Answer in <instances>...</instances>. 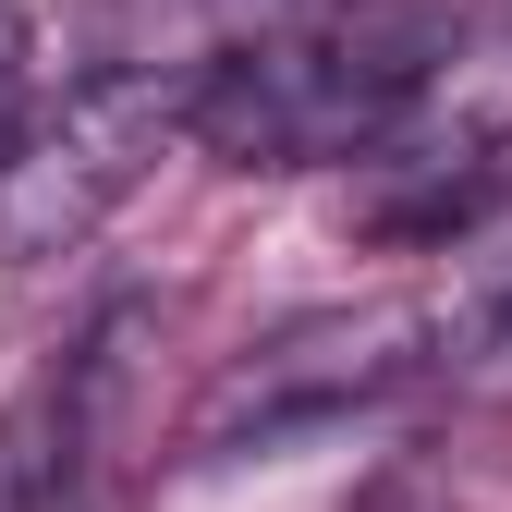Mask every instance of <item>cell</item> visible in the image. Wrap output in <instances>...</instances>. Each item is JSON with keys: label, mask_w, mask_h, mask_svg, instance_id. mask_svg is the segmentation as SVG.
Returning <instances> with one entry per match:
<instances>
[{"label": "cell", "mask_w": 512, "mask_h": 512, "mask_svg": "<svg viewBox=\"0 0 512 512\" xmlns=\"http://www.w3.org/2000/svg\"><path fill=\"white\" fill-rule=\"evenodd\" d=\"M464 0H305L293 25L183 74V135L232 171H330L366 159L439 86Z\"/></svg>", "instance_id": "cell-1"}, {"label": "cell", "mask_w": 512, "mask_h": 512, "mask_svg": "<svg viewBox=\"0 0 512 512\" xmlns=\"http://www.w3.org/2000/svg\"><path fill=\"white\" fill-rule=\"evenodd\" d=\"M171 135H183V86L171 74H86L49 110H25L0 135V269H37V256L86 244L159 171Z\"/></svg>", "instance_id": "cell-2"}, {"label": "cell", "mask_w": 512, "mask_h": 512, "mask_svg": "<svg viewBox=\"0 0 512 512\" xmlns=\"http://www.w3.org/2000/svg\"><path fill=\"white\" fill-rule=\"evenodd\" d=\"M427 366V317L415 305H317L293 330H269L256 354H232L208 378V403L183 415V452L196 464H232V452H281V439L330 427L378 391H403Z\"/></svg>", "instance_id": "cell-3"}, {"label": "cell", "mask_w": 512, "mask_h": 512, "mask_svg": "<svg viewBox=\"0 0 512 512\" xmlns=\"http://www.w3.org/2000/svg\"><path fill=\"white\" fill-rule=\"evenodd\" d=\"M488 196H512V110L452 122V135H415V122H391V135L366 147L354 232H378V244H452V232L488 220Z\"/></svg>", "instance_id": "cell-4"}, {"label": "cell", "mask_w": 512, "mask_h": 512, "mask_svg": "<svg viewBox=\"0 0 512 512\" xmlns=\"http://www.w3.org/2000/svg\"><path fill=\"white\" fill-rule=\"evenodd\" d=\"M0 512H74V415H61V391L0 415Z\"/></svg>", "instance_id": "cell-5"}, {"label": "cell", "mask_w": 512, "mask_h": 512, "mask_svg": "<svg viewBox=\"0 0 512 512\" xmlns=\"http://www.w3.org/2000/svg\"><path fill=\"white\" fill-rule=\"evenodd\" d=\"M476 354H488V378H512V293L488 305V330H476Z\"/></svg>", "instance_id": "cell-6"}, {"label": "cell", "mask_w": 512, "mask_h": 512, "mask_svg": "<svg viewBox=\"0 0 512 512\" xmlns=\"http://www.w3.org/2000/svg\"><path fill=\"white\" fill-rule=\"evenodd\" d=\"M13 49H25V37H13V0H0V86H13Z\"/></svg>", "instance_id": "cell-7"}]
</instances>
